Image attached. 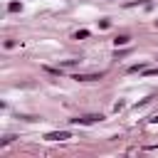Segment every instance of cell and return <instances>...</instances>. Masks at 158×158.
<instances>
[{
	"instance_id": "6da1fadb",
	"label": "cell",
	"mask_w": 158,
	"mask_h": 158,
	"mask_svg": "<svg viewBox=\"0 0 158 158\" xmlns=\"http://www.w3.org/2000/svg\"><path fill=\"white\" fill-rule=\"evenodd\" d=\"M104 116L101 114H86V116H77L72 118V123H94V121H101Z\"/></svg>"
},
{
	"instance_id": "7a4b0ae2",
	"label": "cell",
	"mask_w": 158,
	"mask_h": 158,
	"mask_svg": "<svg viewBox=\"0 0 158 158\" xmlns=\"http://www.w3.org/2000/svg\"><path fill=\"white\" fill-rule=\"evenodd\" d=\"M44 138H47V141H64V138H69V131H52V133H47Z\"/></svg>"
},
{
	"instance_id": "3957f363",
	"label": "cell",
	"mask_w": 158,
	"mask_h": 158,
	"mask_svg": "<svg viewBox=\"0 0 158 158\" xmlns=\"http://www.w3.org/2000/svg\"><path fill=\"white\" fill-rule=\"evenodd\" d=\"M101 77H104V74L99 72V74H77L74 79H77V81H96V79H101Z\"/></svg>"
},
{
	"instance_id": "277c9868",
	"label": "cell",
	"mask_w": 158,
	"mask_h": 158,
	"mask_svg": "<svg viewBox=\"0 0 158 158\" xmlns=\"http://www.w3.org/2000/svg\"><path fill=\"white\" fill-rule=\"evenodd\" d=\"M114 42H116V47H118V44H128V42H131V37H128V35H118Z\"/></svg>"
},
{
	"instance_id": "5b68a950",
	"label": "cell",
	"mask_w": 158,
	"mask_h": 158,
	"mask_svg": "<svg viewBox=\"0 0 158 158\" xmlns=\"http://www.w3.org/2000/svg\"><path fill=\"white\" fill-rule=\"evenodd\" d=\"M86 37H89V30H79L77 32V40H86Z\"/></svg>"
},
{
	"instance_id": "8992f818",
	"label": "cell",
	"mask_w": 158,
	"mask_h": 158,
	"mask_svg": "<svg viewBox=\"0 0 158 158\" xmlns=\"http://www.w3.org/2000/svg\"><path fill=\"white\" fill-rule=\"evenodd\" d=\"M44 72H49V74H54V77L62 74V69H54V67H44Z\"/></svg>"
},
{
	"instance_id": "52a82bcc",
	"label": "cell",
	"mask_w": 158,
	"mask_h": 158,
	"mask_svg": "<svg viewBox=\"0 0 158 158\" xmlns=\"http://www.w3.org/2000/svg\"><path fill=\"white\" fill-rule=\"evenodd\" d=\"M7 10H10V12H17V10H20V2H10Z\"/></svg>"
},
{
	"instance_id": "ba28073f",
	"label": "cell",
	"mask_w": 158,
	"mask_h": 158,
	"mask_svg": "<svg viewBox=\"0 0 158 158\" xmlns=\"http://www.w3.org/2000/svg\"><path fill=\"white\" fill-rule=\"evenodd\" d=\"M141 69H146V67H143V64H133V67H131L128 72H141Z\"/></svg>"
},
{
	"instance_id": "9c48e42d",
	"label": "cell",
	"mask_w": 158,
	"mask_h": 158,
	"mask_svg": "<svg viewBox=\"0 0 158 158\" xmlns=\"http://www.w3.org/2000/svg\"><path fill=\"white\" fill-rule=\"evenodd\" d=\"M146 74H158V69H151V72H146Z\"/></svg>"
}]
</instances>
